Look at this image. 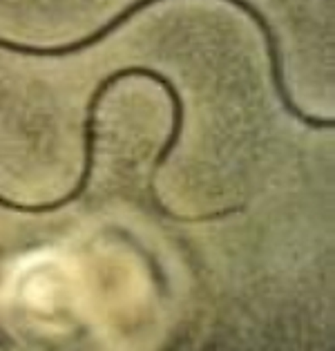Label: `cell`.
Masks as SVG:
<instances>
[{"label":"cell","instance_id":"obj_1","mask_svg":"<svg viewBox=\"0 0 335 351\" xmlns=\"http://www.w3.org/2000/svg\"><path fill=\"white\" fill-rule=\"evenodd\" d=\"M159 3H168V0H130L125 7H121L110 21L99 25L97 29L85 34V36L70 40V43H61V45H29V43H18L12 38L0 36V49L10 54H18V56H29V58H67V56H76L88 52L90 47H97L99 43L108 40L112 34H116L121 27H125L127 23H132L136 16L143 14L150 7L159 5ZM221 3L233 5L235 10H239L248 21H251L257 32H264L269 27V16H266L260 7H257L253 0H221Z\"/></svg>","mask_w":335,"mask_h":351}]
</instances>
